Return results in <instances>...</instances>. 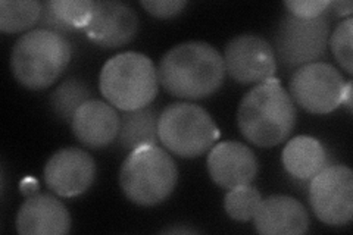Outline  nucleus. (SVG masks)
Listing matches in <instances>:
<instances>
[{"mask_svg": "<svg viewBox=\"0 0 353 235\" xmlns=\"http://www.w3.org/2000/svg\"><path fill=\"white\" fill-rule=\"evenodd\" d=\"M309 205L325 225L345 227L353 216V172L343 165L325 166L309 184Z\"/></svg>", "mask_w": 353, "mask_h": 235, "instance_id": "6e6552de", "label": "nucleus"}, {"mask_svg": "<svg viewBox=\"0 0 353 235\" xmlns=\"http://www.w3.org/2000/svg\"><path fill=\"white\" fill-rule=\"evenodd\" d=\"M119 115L102 100L90 99L75 112L71 122L75 139L90 149H103L118 137Z\"/></svg>", "mask_w": 353, "mask_h": 235, "instance_id": "2eb2a0df", "label": "nucleus"}, {"mask_svg": "<svg viewBox=\"0 0 353 235\" xmlns=\"http://www.w3.org/2000/svg\"><path fill=\"white\" fill-rule=\"evenodd\" d=\"M179 170L170 153L159 145H143L130 152L119 171V185L131 203L157 206L174 192Z\"/></svg>", "mask_w": 353, "mask_h": 235, "instance_id": "39448f33", "label": "nucleus"}, {"mask_svg": "<svg viewBox=\"0 0 353 235\" xmlns=\"http://www.w3.org/2000/svg\"><path fill=\"white\" fill-rule=\"evenodd\" d=\"M37 190H39V183L34 180V178L28 176V178H26L24 181L21 183V193L26 194L27 197L36 194Z\"/></svg>", "mask_w": 353, "mask_h": 235, "instance_id": "bb28decb", "label": "nucleus"}, {"mask_svg": "<svg viewBox=\"0 0 353 235\" xmlns=\"http://www.w3.org/2000/svg\"><path fill=\"white\" fill-rule=\"evenodd\" d=\"M71 229L68 209L50 194H32L18 210L17 231L21 235H63Z\"/></svg>", "mask_w": 353, "mask_h": 235, "instance_id": "4468645a", "label": "nucleus"}, {"mask_svg": "<svg viewBox=\"0 0 353 235\" xmlns=\"http://www.w3.org/2000/svg\"><path fill=\"white\" fill-rule=\"evenodd\" d=\"M328 9L336 17H350L353 12V3L349 0H336V2H330Z\"/></svg>", "mask_w": 353, "mask_h": 235, "instance_id": "a878e982", "label": "nucleus"}, {"mask_svg": "<svg viewBox=\"0 0 353 235\" xmlns=\"http://www.w3.org/2000/svg\"><path fill=\"white\" fill-rule=\"evenodd\" d=\"M284 6L289 9V14L297 18L312 19L327 12L330 0H289Z\"/></svg>", "mask_w": 353, "mask_h": 235, "instance_id": "b1692460", "label": "nucleus"}, {"mask_svg": "<svg viewBox=\"0 0 353 235\" xmlns=\"http://www.w3.org/2000/svg\"><path fill=\"white\" fill-rule=\"evenodd\" d=\"M141 6L152 17L168 19L180 15L183 9L187 6V2H184V0H143Z\"/></svg>", "mask_w": 353, "mask_h": 235, "instance_id": "393cba45", "label": "nucleus"}, {"mask_svg": "<svg viewBox=\"0 0 353 235\" xmlns=\"http://www.w3.org/2000/svg\"><path fill=\"white\" fill-rule=\"evenodd\" d=\"M352 27L353 18L341 21L334 30L330 40V48L333 52L337 63L343 68L349 75L353 74V53H352Z\"/></svg>", "mask_w": 353, "mask_h": 235, "instance_id": "5701e85b", "label": "nucleus"}, {"mask_svg": "<svg viewBox=\"0 0 353 235\" xmlns=\"http://www.w3.org/2000/svg\"><path fill=\"white\" fill-rule=\"evenodd\" d=\"M159 141L180 158H199L219 139V130L208 112L193 103H172L159 115Z\"/></svg>", "mask_w": 353, "mask_h": 235, "instance_id": "423d86ee", "label": "nucleus"}, {"mask_svg": "<svg viewBox=\"0 0 353 235\" xmlns=\"http://www.w3.org/2000/svg\"><path fill=\"white\" fill-rule=\"evenodd\" d=\"M341 105L346 106L349 112H352V81H347L343 90V96H341Z\"/></svg>", "mask_w": 353, "mask_h": 235, "instance_id": "cd10ccee", "label": "nucleus"}, {"mask_svg": "<svg viewBox=\"0 0 353 235\" xmlns=\"http://www.w3.org/2000/svg\"><path fill=\"white\" fill-rule=\"evenodd\" d=\"M224 58L205 41L176 44L159 62V84L171 96L184 100H201L212 96L223 85Z\"/></svg>", "mask_w": 353, "mask_h": 235, "instance_id": "f257e3e1", "label": "nucleus"}, {"mask_svg": "<svg viewBox=\"0 0 353 235\" xmlns=\"http://www.w3.org/2000/svg\"><path fill=\"white\" fill-rule=\"evenodd\" d=\"M92 92L88 85L77 78H71L62 83L57 90L52 93V109L59 119L63 122H72L75 112L85 102L90 100Z\"/></svg>", "mask_w": 353, "mask_h": 235, "instance_id": "412c9836", "label": "nucleus"}, {"mask_svg": "<svg viewBox=\"0 0 353 235\" xmlns=\"http://www.w3.org/2000/svg\"><path fill=\"white\" fill-rule=\"evenodd\" d=\"M225 72L243 85H258L274 78L277 58L271 43L258 34L231 39L224 53Z\"/></svg>", "mask_w": 353, "mask_h": 235, "instance_id": "9d476101", "label": "nucleus"}, {"mask_svg": "<svg viewBox=\"0 0 353 235\" xmlns=\"http://www.w3.org/2000/svg\"><path fill=\"white\" fill-rule=\"evenodd\" d=\"M118 139L123 147L128 152L143 145H153L159 141V115L152 108L123 112L119 115Z\"/></svg>", "mask_w": 353, "mask_h": 235, "instance_id": "6ab92c4d", "label": "nucleus"}, {"mask_svg": "<svg viewBox=\"0 0 353 235\" xmlns=\"http://www.w3.org/2000/svg\"><path fill=\"white\" fill-rule=\"evenodd\" d=\"M43 3L36 0H2L0 2V30L8 34L27 31L39 24Z\"/></svg>", "mask_w": 353, "mask_h": 235, "instance_id": "aec40b11", "label": "nucleus"}, {"mask_svg": "<svg viewBox=\"0 0 353 235\" xmlns=\"http://www.w3.org/2000/svg\"><path fill=\"white\" fill-rule=\"evenodd\" d=\"M281 159L285 171L302 181L312 180L318 172L328 166L324 145L309 136L292 139L285 144Z\"/></svg>", "mask_w": 353, "mask_h": 235, "instance_id": "f3484780", "label": "nucleus"}, {"mask_svg": "<svg viewBox=\"0 0 353 235\" xmlns=\"http://www.w3.org/2000/svg\"><path fill=\"white\" fill-rule=\"evenodd\" d=\"M96 178L94 159L77 147H65L52 154L44 166V180L59 197H77L92 187Z\"/></svg>", "mask_w": 353, "mask_h": 235, "instance_id": "9b49d317", "label": "nucleus"}, {"mask_svg": "<svg viewBox=\"0 0 353 235\" xmlns=\"http://www.w3.org/2000/svg\"><path fill=\"white\" fill-rule=\"evenodd\" d=\"M328 10L312 19L287 14L275 34V56L287 68H301L318 62L328 46Z\"/></svg>", "mask_w": 353, "mask_h": 235, "instance_id": "0eeeda50", "label": "nucleus"}, {"mask_svg": "<svg viewBox=\"0 0 353 235\" xmlns=\"http://www.w3.org/2000/svg\"><path fill=\"white\" fill-rule=\"evenodd\" d=\"M346 81L333 65L314 62L297 68L290 80V97L303 110L327 115L341 105Z\"/></svg>", "mask_w": 353, "mask_h": 235, "instance_id": "1a4fd4ad", "label": "nucleus"}, {"mask_svg": "<svg viewBox=\"0 0 353 235\" xmlns=\"http://www.w3.org/2000/svg\"><path fill=\"white\" fill-rule=\"evenodd\" d=\"M71 56V43L63 34L37 28L18 39L10 68L21 85L28 90H44L63 74Z\"/></svg>", "mask_w": 353, "mask_h": 235, "instance_id": "7ed1b4c3", "label": "nucleus"}, {"mask_svg": "<svg viewBox=\"0 0 353 235\" xmlns=\"http://www.w3.org/2000/svg\"><path fill=\"white\" fill-rule=\"evenodd\" d=\"M139 18L134 9L123 2H93L92 17L83 30L87 39L99 48L117 49L136 37Z\"/></svg>", "mask_w": 353, "mask_h": 235, "instance_id": "f8f14e48", "label": "nucleus"}, {"mask_svg": "<svg viewBox=\"0 0 353 235\" xmlns=\"http://www.w3.org/2000/svg\"><path fill=\"white\" fill-rule=\"evenodd\" d=\"M163 232L167 234H197V229H192L187 227H176V228H170V229H163Z\"/></svg>", "mask_w": 353, "mask_h": 235, "instance_id": "c85d7f7f", "label": "nucleus"}, {"mask_svg": "<svg viewBox=\"0 0 353 235\" xmlns=\"http://www.w3.org/2000/svg\"><path fill=\"white\" fill-rule=\"evenodd\" d=\"M237 124L243 137L252 144L274 147L287 140L294 128V102L277 78H271L241 99Z\"/></svg>", "mask_w": 353, "mask_h": 235, "instance_id": "f03ea898", "label": "nucleus"}, {"mask_svg": "<svg viewBox=\"0 0 353 235\" xmlns=\"http://www.w3.org/2000/svg\"><path fill=\"white\" fill-rule=\"evenodd\" d=\"M261 200V193L255 187L250 184L240 185L228 190L224 200V209L231 219L248 222L255 218Z\"/></svg>", "mask_w": 353, "mask_h": 235, "instance_id": "4be33fe9", "label": "nucleus"}, {"mask_svg": "<svg viewBox=\"0 0 353 235\" xmlns=\"http://www.w3.org/2000/svg\"><path fill=\"white\" fill-rule=\"evenodd\" d=\"M90 0H52L44 2L39 25L58 34L84 30L92 17Z\"/></svg>", "mask_w": 353, "mask_h": 235, "instance_id": "a211bd4d", "label": "nucleus"}, {"mask_svg": "<svg viewBox=\"0 0 353 235\" xmlns=\"http://www.w3.org/2000/svg\"><path fill=\"white\" fill-rule=\"evenodd\" d=\"M208 171L216 185L231 190L252 184L258 174V159L246 144L224 141L209 152Z\"/></svg>", "mask_w": 353, "mask_h": 235, "instance_id": "ddd939ff", "label": "nucleus"}, {"mask_svg": "<svg viewBox=\"0 0 353 235\" xmlns=\"http://www.w3.org/2000/svg\"><path fill=\"white\" fill-rule=\"evenodd\" d=\"M255 229L265 235H299L309 228V216L299 200L275 194L261 200L253 218Z\"/></svg>", "mask_w": 353, "mask_h": 235, "instance_id": "dca6fc26", "label": "nucleus"}, {"mask_svg": "<svg viewBox=\"0 0 353 235\" xmlns=\"http://www.w3.org/2000/svg\"><path fill=\"white\" fill-rule=\"evenodd\" d=\"M99 88L106 102L121 112L148 108L158 94V70L146 54L119 53L103 65Z\"/></svg>", "mask_w": 353, "mask_h": 235, "instance_id": "20e7f679", "label": "nucleus"}]
</instances>
